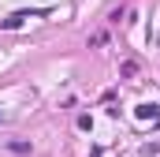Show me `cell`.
Returning <instances> with one entry per match:
<instances>
[{
  "label": "cell",
  "instance_id": "2",
  "mask_svg": "<svg viewBox=\"0 0 160 157\" xmlns=\"http://www.w3.org/2000/svg\"><path fill=\"white\" fill-rule=\"evenodd\" d=\"M138 120H153V123L160 127V112L153 109V105H138Z\"/></svg>",
  "mask_w": 160,
  "mask_h": 157
},
{
  "label": "cell",
  "instance_id": "3",
  "mask_svg": "<svg viewBox=\"0 0 160 157\" xmlns=\"http://www.w3.org/2000/svg\"><path fill=\"white\" fill-rule=\"evenodd\" d=\"M119 71H123V75H127V78H130V75H138V64H134V60H127V64H123Z\"/></svg>",
  "mask_w": 160,
  "mask_h": 157
},
{
  "label": "cell",
  "instance_id": "1",
  "mask_svg": "<svg viewBox=\"0 0 160 157\" xmlns=\"http://www.w3.org/2000/svg\"><path fill=\"white\" fill-rule=\"evenodd\" d=\"M38 15H48V8H30V11H11L8 19H0V30H19L26 19H38Z\"/></svg>",
  "mask_w": 160,
  "mask_h": 157
}]
</instances>
